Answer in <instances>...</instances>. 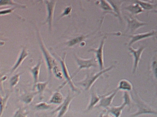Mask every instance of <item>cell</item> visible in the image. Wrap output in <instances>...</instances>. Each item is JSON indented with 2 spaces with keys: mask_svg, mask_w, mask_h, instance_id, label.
<instances>
[{
  "mask_svg": "<svg viewBox=\"0 0 157 117\" xmlns=\"http://www.w3.org/2000/svg\"><path fill=\"white\" fill-rule=\"evenodd\" d=\"M37 40L39 41L40 50L42 52V54L44 57V59L46 62L48 77H49V78H51V77L52 76L53 68H54V66L55 65H56V60H55V58L50 54V52L48 51V50L46 48L45 45L44 44L42 38L40 35V33H39V31L38 29H37Z\"/></svg>",
  "mask_w": 157,
  "mask_h": 117,
  "instance_id": "obj_1",
  "label": "cell"
},
{
  "mask_svg": "<svg viewBox=\"0 0 157 117\" xmlns=\"http://www.w3.org/2000/svg\"><path fill=\"white\" fill-rule=\"evenodd\" d=\"M135 91V98L136 104L137 107V110L136 112L131 115L132 117H137L139 115L143 114H153L157 115V111L154 110L151 106L146 104L142 99H140V96Z\"/></svg>",
  "mask_w": 157,
  "mask_h": 117,
  "instance_id": "obj_2",
  "label": "cell"
},
{
  "mask_svg": "<svg viewBox=\"0 0 157 117\" xmlns=\"http://www.w3.org/2000/svg\"><path fill=\"white\" fill-rule=\"evenodd\" d=\"M66 53H64L63 57H61L60 56H58L59 62L61 66V70L63 72V77H64V79L66 80L64 83H63L59 87V88H61V87L64 86L66 84H68L69 85L70 88H71L72 92H77L78 93V92H79V90L74 84V82H72V77L70 75L68 69L67 68L66 64Z\"/></svg>",
  "mask_w": 157,
  "mask_h": 117,
  "instance_id": "obj_3",
  "label": "cell"
},
{
  "mask_svg": "<svg viewBox=\"0 0 157 117\" xmlns=\"http://www.w3.org/2000/svg\"><path fill=\"white\" fill-rule=\"evenodd\" d=\"M113 68V66H110L108 68H104L102 70H101L99 72L96 74H87L86 77L83 80L79 81L78 83L83 87L85 90H89L99 77H100L103 74L111 70Z\"/></svg>",
  "mask_w": 157,
  "mask_h": 117,
  "instance_id": "obj_4",
  "label": "cell"
},
{
  "mask_svg": "<svg viewBox=\"0 0 157 117\" xmlns=\"http://www.w3.org/2000/svg\"><path fill=\"white\" fill-rule=\"evenodd\" d=\"M74 57H75L77 65H78V69L75 72V74L72 76V78L78 73V72H79L80 70L83 69H88L91 67H98L99 66L97 60L95 59L94 58L84 59L80 57H78L77 55H76V54H74Z\"/></svg>",
  "mask_w": 157,
  "mask_h": 117,
  "instance_id": "obj_5",
  "label": "cell"
},
{
  "mask_svg": "<svg viewBox=\"0 0 157 117\" xmlns=\"http://www.w3.org/2000/svg\"><path fill=\"white\" fill-rule=\"evenodd\" d=\"M75 96V95L74 93H72L71 92L68 91V94L63 103L61 104L59 107L56 108V109L53 110L51 113L54 114L58 113V115L56 117H63L69 110L70 104Z\"/></svg>",
  "mask_w": 157,
  "mask_h": 117,
  "instance_id": "obj_6",
  "label": "cell"
},
{
  "mask_svg": "<svg viewBox=\"0 0 157 117\" xmlns=\"http://www.w3.org/2000/svg\"><path fill=\"white\" fill-rule=\"evenodd\" d=\"M106 38H107V36H104L102 39V40L101 41L99 46L97 48L90 49L88 51L89 52H93L95 53L96 58L97 60L100 70H102L104 69V46Z\"/></svg>",
  "mask_w": 157,
  "mask_h": 117,
  "instance_id": "obj_7",
  "label": "cell"
},
{
  "mask_svg": "<svg viewBox=\"0 0 157 117\" xmlns=\"http://www.w3.org/2000/svg\"><path fill=\"white\" fill-rule=\"evenodd\" d=\"M124 18L127 21L126 31H129L131 34L134 33L139 28L148 25L147 23L140 21L132 16H124Z\"/></svg>",
  "mask_w": 157,
  "mask_h": 117,
  "instance_id": "obj_8",
  "label": "cell"
},
{
  "mask_svg": "<svg viewBox=\"0 0 157 117\" xmlns=\"http://www.w3.org/2000/svg\"><path fill=\"white\" fill-rule=\"evenodd\" d=\"M56 0H45V4L46 5L47 16L44 23H47L48 26V29L50 31L52 29V22L53 20V15L55 12V8L56 5Z\"/></svg>",
  "mask_w": 157,
  "mask_h": 117,
  "instance_id": "obj_9",
  "label": "cell"
},
{
  "mask_svg": "<svg viewBox=\"0 0 157 117\" xmlns=\"http://www.w3.org/2000/svg\"><path fill=\"white\" fill-rule=\"evenodd\" d=\"M156 31L155 30H151L150 32H147L144 33H140V34H134V35H126V34H123L122 35L128 37L130 38V40L128 43V45L129 46H131L132 44L134 43L140 41L142 40L151 37L152 36H154L156 34Z\"/></svg>",
  "mask_w": 157,
  "mask_h": 117,
  "instance_id": "obj_10",
  "label": "cell"
},
{
  "mask_svg": "<svg viewBox=\"0 0 157 117\" xmlns=\"http://www.w3.org/2000/svg\"><path fill=\"white\" fill-rule=\"evenodd\" d=\"M145 49V47L144 46H140L138 49H134L131 46H129L128 48L129 53L133 56V58H134L132 74H134L138 68L139 63L141 58V55Z\"/></svg>",
  "mask_w": 157,
  "mask_h": 117,
  "instance_id": "obj_11",
  "label": "cell"
},
{
  "mask_svg": "<svg viewBox=\"0 0 157 117\" xmlns=\"http://www.w3.org/2000/svg\"><path fill=\"white\" fill-rule=\"evenodd\" d=\"M118 90L116 89L113 91H112L109 94H104V96L101 98V101L99 102V104L98 105V107H102L104 108H107L112 105V103L113 101V99L115 95L117 94V93L118 92Z\"/></svg>",
  "mask_w": 157,
  "mask_h": 117,
  "instance_id": "obj_12",
  "label": "cell"
},
{
  "mask_svg": "<svg viewBox=\"0 0 157 117\" xmlns=\"http://www.w3.org/2000/svg\"><path fill=\"white\" fill-rule=\"evenodd\" d=\"M98 1H99L100 8L102 10V16L101 18V23H100V27H101L102 25V21L104 20V18L106 14L109 13V14L114 15L115 17H117V15L115 13V12L113 11V8L112 7L110 4L107 0H98Z\"/></svg>",
  "mask_w": 157,
  "mask_h": 117,
  "instance_id": "obj_13",
  "label": "cell"
},
{
  "mask_svg": "<svg viewBox=\"0 0 157 117\" xmlns=\"http://www.w3.org/2000/svg\"><path fill=\"white\" fill-rule=\"evenodd\" d=\"M112 7L113 9V11L117 15V18L119 20L120 22L122 23V15L121 12V4L126 1V0H107Z\"/></svg>",
  "mask_w": 157,
  "mask_h": 117,
  "instance_id": "obj_14",
  "label": "cell"
},
{
  "mask_svg": "<svg viewBox=\"0 0 157 117\" xmlns=\"http://www.w3.org/2000/svg\"><path fill=\"white\" fill-rule=\"evenodd\" d=\"M28 55H29V54H28V52L27 51L26 48V47L23 48L20 53L19 54V55L17 57V59L15 64L13 65V66L11 68L10 73H13V72H15L17 70V69L22 64L23 61L26 58V57Z\"/></svg>",
  "mask_w": 157,
  "mask_h": 117,
  "instance_id": "obj_15",
  "label": "cell"
},
{
  "mask_svg": "<svg viewBox=\"0 0 157 117\" xmlns=\"http://www.w3.org/2000/svg\"><path fill=\"white\" fill-rule=\"evenodd\" d=\"M42 61L40 60L37 62V63L29 68V71L31 72L33 78V82H34V86L38 82L39 80V76L40 73V69L41 68Z\"/></svg>",
  "mask_w": 157,
  "mask_h": 117,
  "instance_id": "obj_16",
  "label": "cell"
},
{
  "mask_svg": "<svg viewBox=\"0 0 157 117\" xmlns=\"http://www.w3.org/2000/svg\"><path fill=\"white\" fill-rule=\"evenodd\" d=\"M126 105L123 102L122 104L120 105H113L111 106L109 108H107L106 109V112L108 113H110L111 115H113V117H120L123 110L124 108V107Z\"/></svg>",
  "mask_w": 157,
  "mask_h": 117,
  "instance_id": "obj_17",
  "label": "cell"
},
{
  "mask_svg": "<svg viewBox=\"0 0 157 117\" xmlns=\"http://www.w3.org/2000/svg\"><path fill=\"white\" fill-rule=\"evenodd\" d=\"M104 96V95H102V96H100V95H98L94 90L91 92V99H90V103L86 109V111H88V110H91L93 107H94L99 102V101H101V98Z\"/></svg>",
  "mask_w": 157,
  "mask_h": 117,
  "instance_id": "obj_18",
  "label": "cell"
},
{
  "mask_svg": "<svg viewBox=\"0 0 157 117\" xmlns=\"http://www.w3.org/2000/svg\"><path fill=\"white\" fill-rule=\"evenodd\" d=\"M123 9L129 11L131 13V15H138V14L144 12V10L137 3H135V4H133L129 5L126 7H124Z\"/></svg>",
  "mask_w": 157,
  "mask_h": 117,
  "instance_id": "obj_19",
  "label": "cell"
},
{
  "mask_svg": "<svg viewBox=\"0 0 157 117\" xmlns=\"http://www.w3.org/2000/svg\"><path fill=\"white\" fill-rule=\"evenodd\" d=\"M117 89L118 90H123L128 91H131L132 90V85L130 81L127 79H123L119 81Z\"/></svg>",
  "mask_w": 157,
  "mask_h": 117,
  "instance_id": "obj_20",
  "label": "cell"
},
{
  "mask_svg": "<svg viewBox=\"0 0 157 117\" xmlns=\"http://www.w3.org/2000/svg\"><path fill=\"white\" fill-rule=\"evenodd\" d=\"M90 36V35H82L80 36H77L75 37L74 38H71V40H69V41H67L66 43V44L69 46V47H72L73 46H75V44H78V43H80L82 41H83L87 37H88Z\"/></svg>",
  "mask_w": 157,
  "mask_h": 117,
  "instance_id": "obj_21",
  "label": "cell"
},
{
  "mask_svg": "<svg viewBox=\"0 0 157 117\" xmlns=\"http://www.w3.org/2000/svg\"><path fill=\"white\" fill-rule=\"evenodd\" d=\"M64 101L63 94L59 91L55 92L51 96L49 103L54 104H61Z\"/></svg>",
  "mask_w": 157,
  "mask_h": 117,
  "instance_id": "obj_22",
  "label": "cell"
},
{
  "mask_svg": "<svg viewBox=\"0 0 157 117\" xmlns=\"http://www.w3.org/2000/svg\"><path fill=\"white\" fill-rule=\"evenodd\" d=\"M4 5H12L16 8H26V5L24 4L15 2L13 0H0V6Z\"/></svg>",
  "mask_w": 157,
  "mask_h": 117,
  "instance_id": "obj_23",
  "label": "cell"
},
{
  "mask_svg": "<svg viewBox=\"0 0 157 117\" xmlns=\"http://www.w3.org/2000/svg\"><path fill=\"white\" fill-rule=\"evenodd\" d=\"M134 2L135 3L139 4L144 10H153L156 7V5L152 4L148 2L144 1L142 0H134Z\"/></svg>",
  "mask_w": 157,
  "mask_h": 117,
  "instance_id": "obj_24",
  "label": "cell"
},
{
  "mask_svg": "<svg viewBox=\"0 0 157 117\" xmlns=\"http://www.w3.org/2000/svg\"><path fill=\"white\" fill-rule=\"evenodd\" d=\"M48 83V81L46 82H38L34 86V88L36 87L37 89V92L39 94L40 96L42 97V94L45 90L47 85Z\"/></svg>",
  "mask_w": 157,
  "mask_h": 117,
  "instance_id": "obj_25",
  "label": "cell"
},
{
  "mask_svg": "<svg viewBox=\"0 0 157 117\" xmlns=\"http://www.w3.org/2000/svg\"><path fill=\"white\" fill-rule=\"evenodd\" d=\"M53 107L52 104L45 102H40L35 105V108L39 110H45Z\"/></svg>",
  "mask_w": 157,
  "mask_h": 117,
  "instance_id": "obj_26",
  "label": "cell"
},
{
  "mask_svg": "<svg viewBox=\"0 0 157 117\" xmlns=\"http://www.w3.org/2000/svg\"><path fill=\"white\" fill-rule=\"evenodd\" d=\"M22 74V73H17L15 74L14 75H13L9 80V83H10V86L11 88H13L14 87H15L17 83H18L19 80H20V76Z\"/></svg>",
  "mask_w": 157,
  "mask_h": 117,
  "instance_id": "obj_27",
  "label": "cell"
},
{
  "mask_svg": "<svg viewBox=\"0 0 157 117\" xmlns=\"http://www.w3.org/2000/svg\"><path fill=\"white\" fill-rule=\"evenodd\" d=\"M123 103L129 107V108H131V104H132V100L130 94L128 93V91H124L123 94Z\"/></svg>",
  "mask_w": 157,
  "mask_h": 117,
  "instance_id": "obj_28",
  "label": "cell"
},
{
  "mask_svg": "<svg viewBox=\"0 0 157 117\" xmlns=\"http://www.w3.org/2000/svg\"><path fill=\"white\" fill-rule=\"evenodd\" d=\"M9 94H7L4 97H3L2 94L1 95V116H2L3 110L6 107L7 102L9 98Z\"/></svg>",
  "mask_w": 157,
  "mask_h": 117,
  "instance_id": "obj_29",
  "label": "cell"
},
{
  "mask_svg": "<svg viewBox=\"0 0 157 117\" xmlns=\"http://www.w3.org/2000/svg\"><path fill=\"white\" fill-rule=\"evenodd\" d=\"M52 71H53L54 75H55V76L56 78L59 79H63V72H62V71L59 70V69L58 66H57V65L54 66V68H53Z\"/></svg>",
  "mask_w": 157,
  "mask_h": 117,
  "instance_id": "obj_30",
  "label": "cell"
},
{
  "mask_svg": "<svg viewBox=\"0 0 157 117\" xmlns=\"http://www.w3.org/2000/svg\"><path fill=\"white\" fill-rule=\"evenodd\" d=\"M72 5H69V6H67L63 10V12L61 13V14L60 15L59 18H63L64 16H67L69 15L71 11H72Z\"/></svg>",
  "mask_w": 157,
  "mask_h": 117,
  "instance_id": "obj_31",
  "label": "cell"
},
{
  "mask_svg": "<svg viewBox=\"0 0 157 117\" xmlns=\"http://www.w3.org/2000/svg\"><path fill=\"white\" fill-rule=\"evenodd\" d=\"M151 71L153 74L154 77L157 80V60H155L152 62Z\"/></svg>",
  "mask_w": 157,
  "mask_h": 117,
  "instance_id": "obj_32",
  "label": "cell"
},
{
  "mask_svg": "<svg viewBox=\"0 0 157 117\" xmlns=\"http://www.w3.org/2000/svg\"><path fill=\"white\" fill-rule=\"evenodd\" d=\"M37 94L35 93V94H28L26 96H25V98H23V101L26 103V104H29L32 102L33 99V98L34 96Z\"/></svg>",
  "mask_w": 157,
  "mask_h": 117,
  "instance_id": "obj_33",
  "label": "cell"
},
{
  "mask_svg": "<svg viewBox=\"0 0 157 117\" xmlns=\"http://www.w3.org/2000/svg\"><path fill=\"white\" fill-rule=\"evenodd\" d=\"M13 117H27V115L23 110L19 108L17 111H16Z\"/></svg>",
  "mask_w": 157,
  "mask_h": 117,
  "instance_id": "obj_34",
  "label": "cell"
},
{
  "mask_svg": "<svg viewBox=\"0 0 157 117\" xmlns=\"http://www.w3.org/2000/svg\"><path fill=\"white\" fill-rule=\"evenodd\" d=\"M15 9H16V7H12V8H8V9H1V11H0L1 15H4L10 14V13H11Z\"/></svg>",
  "mask_w": 157,
  "mask_h": 117,
  "instance_id": "obj_35",
  "label": "cell"
},
{
  "mask_svg": "<svg viewBox=\"0 0 157 117\" xmlns=\"http://www.w3.org/2000/svg\"><path fill=\"white\" fill-rule=\"evenodd\" d=\"M99 117H113V116H110V115H109V113H108L107 112V113H101L99 115Z\"/></svg>",
  "mask_w": 157,
  "mask_h": 117,
  "instance_id": "obj_36",
  "label": "cell"
},
{
  "mask_svg": "<svg viewBox=\"0 0 157 117\" xmlns=\"http://www.w3.org/2000/svg\"><path fill=\"white\" fill-rule=\"evenodd\" d=\"M155 1V0H150V2H153Z\"/></svg>",
  "mask_w": 157,
  "mask_h": 117,
  "instance_id": "obj_37",
  "label": "cell"
},
{
  "mask_svg": "<svg viewBox=\"0 0 157 117\" xmlns=\"http://www.w3.org/2000/svg\"><path fill=\"white\" fill-rule=\"evenodd\" d=\"M155 38H156V39L157 40V35H156V36H155Z\"/></svg>",
  "mask_w": 157,
  "mask_h": 117,
  "instance_id": "obj_38",
  "label": "cell"
},
{
  "mask_svg": "<svg viewBox=\"0 0 157 117\" xmlns=\"http://www.w3.org/2000/svg\"><path fill=\"white\" fill-rule=\"evenodd\" d=\"M39 1H44V0H39Z\"/></svg>",
  "mask_w": 157,
  "mask_h": 117,
  "instance_id": "obj_39",
  "label": "cell"
},
{
  "mask_svg": "<svg viewBox=\"0 0 157 117\" xmlns=\"http://www.w3.org/2000/svg\"><path fill=\"white\" fill-rule=\"evenodd\" d=\"M37 117H39V116H37Z\"/></svg>",
  "mask_w": 157,
  "mask_h": 117,
  "instance_id": "obj_40",
  "label": "cell"
}]
</instances>
